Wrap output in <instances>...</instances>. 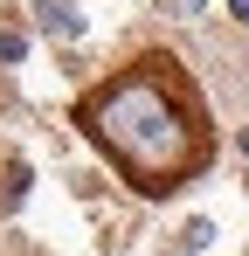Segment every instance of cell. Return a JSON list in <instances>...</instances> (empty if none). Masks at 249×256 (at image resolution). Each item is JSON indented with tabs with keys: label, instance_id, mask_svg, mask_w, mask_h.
<instances>
[{
	"label": "cell",
	"instance_id": "4",
	"mask_svg": "<svg viewBox=\"0 0 249 256\" xmlns=\"http://www.w3.org/2000/svg\"><path fill=\"white\" fill-rule=\"evenodd\" d=\"M21 48H28L21 28H0V62H21Z\"/></svg>",
	"mask_w": 249,
	"mask_h": 256
},
{
	"label": "cell",
	"instance_id": "3",
	"mask_svg": "<svg viewBox=\"0 0 249 256\" xmlns=\"http://www.w3.org/2000/svg\"><path fill=\"white\" fill-rule=\"evenodd\" d=\"M21 187H28V166H7V173H0V201H21Z\"/></svg>",
	"mask_w": 249,
	"mask_h": 256
},
{
	"label": "cell",
	"instance_id": "2",
	"mask_svg": "<svg viewBox=\"0 0 249 256\" xmlns=\"http://www.w3.org/2000/svg\"><path fill=\"white\" fill-rule=\"evenodd\" d=\"M42 28H48V35H76L83 14L70 7V0H42Z\"/></svg>",
	"mask_w": 249,
	"mask_h": 256
},
{
	"label": "cell",
	"instance_id": "1",
	"mask_svg": "<svg viewBox=\"0 0 249 256\" xmlns=\"http://www.w3.org/2000/svg\"><path fill=\"white\" fill-rule=\"evenodd\" d=\"M76 125L138 194H173L214 160V125L201 90L160 48L90 84L76 97Z\"/></svg>",
	"mask_w": 249,
	"mask_h": 256
},
{
	"label": "cell",
	"instance_id": "5",
	"mask_svg": "<svg viewBox=\"0 0 249 256\" xmlns=\"http://www.w3.org/2000/svg\"><path fill=\"white\" fill-rule=\"evenodd\" d=\"M228 7H236V14H242V21H249V0H228Z\"/></svg>",
	"mask_w": 249,
	"mask_h": 256
}]
</instances>
